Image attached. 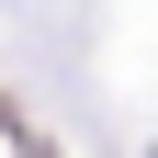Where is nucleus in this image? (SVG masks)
Listing matches in <instances>:
<instances>
[{"label": "nucleus", "mask_w": 158, "mask_h": 158, "mask_svg": "<svg viewBox=\"0 0 158 158\" xmlns=\"http://www.w3.org/2000/svg\"><path fill=\"white\" fill-rule=\"evenodd\" d=\"M0 158H56V147H45V135H34L23 113H11V102H0Z\"/></svg>", "instance_id": "f257e3e1"}]
</instances>
